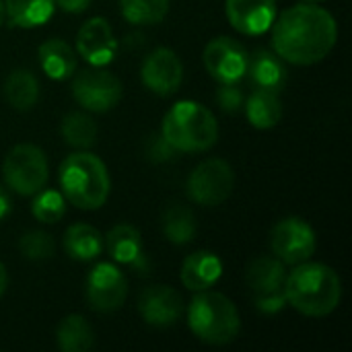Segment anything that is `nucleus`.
Masks as SVG:
<instances>
[{"mask_svg": "<svg viewBox=\"0 0 352 352\" xmlns=\"http://www.w3.org/2000/svg\"><path fill=\"white\" fill-rule=\"evenodd\" d=\"M338 39L336 19L318 4H297L272 23V47L278 58L297 66L322 62Z\"/></svg>", "mask_w": 352, "mask_h": 352, "instance_id": "f257e3e1", "label": "nucleus"}, {"mask_svg": "<svg viewBox=\"0 0 352 352\" xmlns=\"http://www.w3.org/2000/svg\"><path fill=\"white\" fill-rule=\"evenodd\" d=\"M342 297L336 270L318 262H301L287 274V301L307 318L330 316Z\"/></svg>", "mask_w": 352, "mask_h": 352, "instance_id": "f03ea898", "label": "nucleus"}, {"mask_svg": "<svg viewBox=\"0 0 352 352\" xmlns=\"http://www.w3.org/2000/svg\"><path fill=\"white\" fill-rule=\"evenodd\" d=\"M60 188L64 198L80 210H97L109 196V173L105 163L91 153L68 155L60 165Z\"/></svg>", "mask_w": 352, "mask_h": 352, "instance_id": "7ed1b4c3", "label": "nucleus"}, {"mask_svg": "<svg viewBox=\"0 0 352 352\" xmlns=\"http://www.w3.org/2000/svg\"><path fill=\"white\" fill-rule=\"evenodd\" d=\"M161 136L177 153H202L217 144L214 113L198 101H179L163 118Z\"/></svg>", "mask_w": 352, "mask_h": 352, "instance_id": "20e7f679", "label": "nucleus"}, {"mask_svg": "<svg viewBox=\"0 0 352 352\" xmlns=\"http://www.w3.org/2000/svg\"><path fill=\"white\" fill-rule=\"evenodd\" d=\"M188 324L196 338L206 344H229L237 338L241 322L233 301L214 291H198L188 307Z\"/></svg>", "mask_w": 352, "mask_h": 352, "instance_id": "39448f33", "label": "nucleus"}, {"mask_svg": "<svg viewBox=\"0 0 352 352\" xmlns=\"http://www.w3.org/2000/svg\"><path fill=\"white\" fill-rule=\"evenodd\" d=\"M2 173L12 192L21 196H35L50 175L45 153L35 144H16L8 151Z\"/></svg>", "mask_w": 352, "mask_h": 352, "instance_id": "423d86ee", "label": "nucleus"}, {"mask_svg": "<svg viewBox=\"0 0 352 352\" xmlns=\"http://www.w3.org/2000/svg\"><path fill=\"white\" fill-rule=\"evenodd\" d=\"M248 287L256 307L264 314H276L287 303V270L278 258L262 256L248 266Z\"/></svg>", "mask_w": 352, "mask_h": 352, "instance_id": "0eeeda50", "label": "nucleus"}, {"mask_svg": "<svg viewBox=\"0 0 352 352\" xmlns=\"http://www.w3.org/2000/svg\"><path fill=\"white\" fill-rule=\"evenodd\" d=\"M235 188V173L223 159L200 163L188 177V196L202 206L223 204Z\"/></svg>", "mask_w": 352, "mask_h": 352, "instance_id": "6e6552de", "label": "nucleus"}, {"mask_svg": "<svg viewBox=\"0 0 352 352\" xmlns=\"http://www.w3.org/2000/svg\"><path fill=\"white\" fill-rule=\"evenodd\" d=\"M124 87L120 78L103 68H87L72 78V95L78 105L89 111H109L122 99Z\"/></svg>", "mask_w": 352, "mask_h": 352, "instance_id": "1a4fd4ad", "label": "nucleus"}, {"mask_svg": "<svg viewBox=\"0 0 352 352\" xmlns=\"http://www.w3.org/2000/svg\"><path fill=\"white\" fill-rule=\"evenodd\" d=\"M270 248L283 264L297 266L314 256L316 233L307 221L299 217H289L274 225L270 233Z\"/></svg>", "mask_w": 352, "mask_h": 352, "instance_id": "9d476101", "label": "nucleus"}, {"mask_svg": "<svg viewBox=\"0 0 352 352\" xmlns=\"http://www.w3.org/2000/svg\"><path fill=\"white\" fill-rule=\"evenodd\" d=\"M128 295V280L113 264L101 262L87 276V301L99 314L116 311L124 305Z\"/></svg>", "mask_w": 352, "mask_h": 352, "instance_id": "9b49d317", "label": "nucleus"}, {"mask_svg": "<svg viewBox=\"0 0 352 352\" xmlns=\"http://www.w3.org/2000/svg\"><path fill=\"white\" fill-rule=\"evenodd\" d=\"M204 66L219 82H237L245 76L250 52L233 37H217L204 47Z\"/></svg>", "mask_w": 352, "mask_h": 352, "instance_id": "f8f14e48", "label": "nucleus"}, {"mask_svg": "<svg viewBox=\"0 0 352 352\" xmlns=\"http://www.w3.org/2000/svg\"><path fill=\"white\" fill-rule=\"evenodd\" d=\"M142 82L148 91L161 97L173 95L184 80V66L177 54L169 47H157L151 52L140 68Z\"/></svg>", "mask_w": 352, "mask_h": 352, "instance_id": "ddd939ff", "label": "nucleus"}, {"mask_svg": "<svg viewBox=\"0 0 352 352\" xmlns=\"http://www.w3.org/2000/svg\"><path fill=\"white\" fill-rule=\"evenodd\" d=\"M138 311L148 326L167 328L184 316V299L171 287H148L138 299Z\"/></svg>", "mask_w": 352, "mask_h": 352, "instance_id": "4468645a", "label": "nucleus"}, {"mask_svg": "<svg viewBox=\"0 0 352 352\" xmlns=\"http://www.w3.org/2000/svg\"><path fill=\"white\" fill-rule=\"evenodd\" d=\"M76 52L93 66H105L118 52V39L103 16L89 19L76 35Z\"/></svg>", "mask_w": 352, "mask_h": 352, "instance_id": "2eb2a0df", "label": "nucleus"}, {"mask_svg": "<svg viewBox=\"0 0 352 352\" xmlns=\"http://www.w3.org/2000/svg\"><path fill=\"white\" fill-rule=\"evenodd\" d=\"M227 19L243 35L266 33L276 19L274 0H227Z\"/></svg>", "mask_w": 352, "mask_h": 352, "instance_id": "dca6fc26", "label": "nucleus"}, {"mask_svg": "<svg viewBox=\"0 0 352 352\" xmlns=\"http://www.w3.org/2000/svg\"><path fill=\"white\" fill-rule=\"evenodd\" d=\"M103 245H105V250H107V254L111 256L113 262L136 268V270L146 268L140 233L132 225H116L107 233Z\"/></svg>", "mask_w": 352, "mask_h": 352, "instance_id": "f3484780", "label": "nucleus"}, {"mask_svg": "<svg viewBox=\"0 0 352 352\" xmlns=\"http://www.w3.org/2000/svg\"><path fill=\"white\" fill-rule=\"evenodd\" d=\"M245 76H250L256 89H268L276 93H280V89L287 85V78H289L283 58H278L270 50H256L250 56Z\"/></svg>", "mask_w": 352, "mask_h": 352, "instance_id": "a211bd4d", "label": "nucleus"}, {"mask_svg": "<svg viewBox=\"0 0 352 352\" xmlns=\"http://www.w3.org/2000/svg\"><path fill=\"white\" fill-rule=\"evenodd\" d=\"M223 274V262L212 252H194L182 264V283L190 291L210 289Z\"/></svg>", "mask_w": 352, "mask_h": 352, "instance_id": "6ab92c4d", "label": "nucleus"}, {"mask_svg": "<svg viewBox=\"0 0 352 352\" xmlns=\"http://www.w3.org/2000/svg\"><path fill=\"white\" fill-rule=\"evenodd\" d=\"M41 70L54 80H66L76 68V56L64 39H47L37 50Z\"/></svg>", "mask_w": 352, "mask_h": 352, "instance_id": "aec40b11", "label": "nucleus"}, {"mask_svg": "<svg viewBox=\"0 0 352 352\" xmlns=\"http://www.w3.org/2000/svg\"><path fill=\"white\" fill-rule=\"evenodd\" d=\"M243 107H245L250 124L260 130L274 128L283 118V103L276 91L254 89L248 101H243Z\"/></svg>", "mask_w": 352, "mask_h": 352, "instance_id": "412c9836", "label": "nucleus"}, {"mask_svg": "<svg viewBox=\"0 0 352 352\" xmlns=\"http://www.w3.org/2000/svg\"><path fill=\"white\" fill-rule=\"evenodd\" d=\"M64 250L78 262L95 260L103 252V235L91 225L76 223L64 233Z\"/></svg>", "mask_w": 352, "mask_h": 352, "instance_id": "4be33fe9", "label": "nucleus"}, {"mask_svg": "<svg viewBox=\"0 0 352 352\" xmlns=\"http://www.w3.org/2000/svg\"><path fill=\"white\" fill-rule=\"evenodd\" d=\"M4 97L19 111L31 109L39 99V82L35 74L29 70H21V68L12 70L4 82Z\"/></svg>", "mask_w": 352, "mask_h": 352, "instance_id": "5701e85b", "label": "nucleus"}, {"mask_svg": "<svg viewBox=\"0 0 352 352\" xmlns=\"http://www.w3.org/2000/svg\"><path fill=\"white\" fill-rule=\"evenodd\" d=\"M54 0H4L6 16L16 27H39L54 12Z\"/></svg>", "mask_w": 352, "mask_h": 352, "instance_id": "b1692460", "label": "nucleus"}, {"mask_svg": "<svg viewBox=\"0 0 352 352\" xmlns=\"http://www.w3.org/2000/svg\"><path fill=\"white\" fill-rule=\"evenodd\" d=\"M56 340L64 352H85L93 346V328L82 316H66L56 330Z\"/></svg>", "mask_w": 352, "mask_h": 352, "instance_id": "393cba45", "label": "nucleus"}, {"mask_svg": "<svg viewBox=\"0 0 352 352\" xmlns=\"http://www.w3.org/2000/svg\"><path fill=\"white\" fill-rule=\"evenodd\" d=\"M163 233L165 237L175 243L184 245L196 237V217L184 204H171L163 212Z\"/></svg>", "mask_w": 352, "mask_h": 352, "instance_id": "a878e982", "label": "nucleus"}, {"mask_svg": "<svg viewBox=\"0 0 352 352\" xmlns=\"http://www.w3.org/2000/svg\"><path fill=\"white\" fill-rule=\"evenodd\" d=\"M62 138L74 148H89L97 140V124L91 116L72 111L62 120Z\"/></svg>", "mask_w": 352, "mask_h": 352, "instance_id": "bb28decb", "label": "nucleus"}, {"mask_svg": "<svg viewBox=\"0 0 352 352\" xmlns=\"http://www.w3.org/2000/svg\"><path fill=\"white\" fill-rule=\"evenodd\" d=\"M124 19L132 25H157L169 12V0H120Z\"/></svg>", "mask_w": 352, "mask_h": 352, "instance_id": "cd10ccee", "label": "nucleus"}, {"mask_svg": "<svg viewBox=\"0 0 352 352\" xmlns=\"http://www.w3.org/2000/svg\"><path fill=\"white\" fill-rule=\"evenodd\" d=\"M33 217L41 223H56L66 212V198L56 190H39L33 200Z\"/></svg>", "mask_w": 352, "mask_h": 352, "instance_id": "c85d7f7f", "label": "nucleus"}, {"mask_svg": "<svg viewBox=\"0 0 352 352\" xmlns=\"http://www.w3.org/2000/svg\"><path fill=\"white\" fill-rule=\"evenodd\" d=\"M19 248H21V254L27 260L41 262V260H47V258L54 256L56 243H54L52 235L45 233V231H29V233H25L21 237Z\"/></svg>", "mask_w": 352, "mask_h": 352, "instance_id": "c756f323", "label": "nucleus"}, {"mask_svg": "<svg viewBox=\"0 0 352 352\" xmlns=\"http://www.w3.org/2000/svg\"><path fill=\"white\" fill-rule=\"evenodd\" d=\"M217 105L227 111V113H235L243 107V93L237 87V82H219V89L214 93Z\"/></svg>", "mask_w": 352, "mask_h": 352, "instance_id": "7c9ffc66", "label": "nucleus"}, {"mask_svg": "<svg viewBox=\"0 0 352 352\" xmlns=\"http://www.w3.org/2000/svg\"><path fill=\"white\" fill-rule=\"evenodd\" d=\"M175 148L163 138V136H151L148 144H146V155L151 161L155 163H165V161H171L175 157Z\"/></svg>", "mask_w": 352, "mask_h": 352, "instance_id": "2f4dec72", "label": "nucleus"}, {"mask_svg": "<svg viewBox=\"0 0 352 352\" xmlns=\"http://www.w3.org/2000/svg\"><path fill=\"white\" fill-rule=\"evenodd\" d=\"M64 12H82L89 4H91V0H54Z\"/></svg>", "mask_w": 352, "mask_h": 352, "instance_id": "473e14b6", "label": "nucleus"}, {"mask_svg": "<svg viewBox=\"0 0 352 352\" xmlns=\"http://www.w3.org/2000/svg\"><path fill=\"white\" fill-rule=\"evenodd\" d=\"M8 212H10V198L4 192V188L0 186V219H4Z\"/></svg>", "mask_w": 352, "mask_h": 352, "instance_id": "72a5a7b5", "label": "nucleus"}, {"mask_svg": "<svg viewBox=\"0 0 352 352\" xmlns=\"http://www.w3.org/2000/svg\"><path fill=\"white\" fill-rule=\"evenodd\" d=\"M6 285H8V276H6V268L4 264L0 262V295L6 291Z\"/></svg>", "mask_w": 352, "mask_h": 352, "instance_id": "f704fd0d", "label": "nucleus"}, {"mask_svg": "<svg viewBox=\"0 0 352 352\" xmlns=\"http://www.w3.org/2000/svg\"><path fill=\"white\" fill-rule=\"evenodd\" d=\"M4 19H6V8H4V2L0 0V25L4 23Z\"/></svg>", "mask_w": 352, "mask_h": 352, "instance_id": "c9c22d12", "label": "nucleus"}, {"mask_svg": "<svg viewBox=\"0 0 352 352\" xmlns=\"http://www.w3.org/2000/svg\"><path fill=\"white\" fill-rule=\"evenodd\" d=\"M307 2H322V0H307Z\"/></svg>", "mask_w": 352, "mask_h": 352, "instance_id": "e433bc0d", "label": "nucleus"}]
</instances>
